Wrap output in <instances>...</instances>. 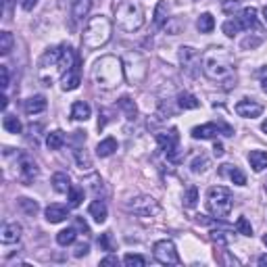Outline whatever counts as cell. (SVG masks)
Wrapping results in <instances>:
<instances>
[{
  "instance_id": "cell-1",
  "label": "cell",
  "mask_w": 267,
  "mask_h": 267,
  "mask_svg": "<svg viewBox=\"0 0 267 267\" xmlns=\"http://www.w3.org/2000/svg\"><path fill=\"white\" fill-rule=\"evenodd\" d=\"M75 63L77 61L71 46L48 48L38 61V77L44 86H52V81L59 75H65Z\"/></svg>"
},
{
  "instance_id": "cell-2",
  "label": "cell",
  "mask_w": 267,
  "mask_h": 267,
  "mask_svg": "<svg viewBox=\"0 0 267 267\" xmlns=\"http://www.w3.org/2000/svg\"><path fill=\"white\" fill-rule=\"evenodd\" d=\"M203 71L209 79L221 81L226 88H232V81L236 83V73H234V63L232 57L223 50H211L203 57Z\"/></svg>"
},
{
  "instance_id": "cell-3",
  "label": "cell",
  "mask_w": 267,
  "mask_h": 267,
  "mask_svg": "<svg viewBox=\"0 0 267 267\" xmlns=\"http://www.w3.org/2000/svg\"><path fill=\"white\" fill-rule=\"evenodd\" d=\"M92 81L101 90H115L123 81V67L117 57H103L92 67Z\"/></svg>"
},
{
  "instance_id": "cell-4",
  "label": "cell",
  "mask_w": 267,
  "mask_h": 267,
  "mask_svg": "<svg viewBox=\"0 0 267 267\" xmlns=\"http://www.w3.org/2000/svg\"><path fill=\"white\" fill-rule=\"evenodd\" d=\"M111 36H113V25H111L109 17L96 15V17H92V19L88 21L86 30H83L81 42H83V46H86V48L94 50V48L105 46L107 42L111 40Z\"/></svg>"
},
{
  "instance_id": "cell-5",
  "label": "cell",
  "mask_w": 267,
  "mask_h": 267,
  "mask_svg": "<svg viewBox=\"0 0 267 267\" xmlns=\"http://www.w3.org/2000/svg\"><path fill=\"white\" fill-rule=\"evenodd\" d=\"M115 17L117 25L125 32H136L144 25V11L134 0H121L119 5H115Z\"/></svg>"
},
{
  "instance_id": "cell-6",
  "label": "cell",
  "mask_w": 267,
  "mask_h": 267,
  "mask_svg": "<svg viewBox=\"0 0 267 267\" xmlns=\"http://www.w3.org/2000/svg\"><path fill=\"white\" fill-rule=\"evenodd\" d=\"M234 207V199H232V192L223 186H213L209 188L207 192V209L211 215L215 217H226L230 215V211Z\"/></svg>"
},
{
  "instance_id": "cell-7",
  "label": "cell",
  "mask_w": 267,
  "mask_h": 267,
  "mask_svg": "<svg viewBox=\"0 0 267 267\" xmlns=\"http://www.w3.org/2000/svg\"><path fill=\"white\" fill-rule=\"evenodd\" d=\"M152 255L161 265H180V255L171 240H159L152 246Z\"/></svg>"
},
{
  "instance_id": "cell-8",
  "label": "cell",
  "mask_w": 267,
  "mask_h": 267,
  "mask_svg": "<svg viewBox=\"0 0 267 267\" xmlns=\"http://www.w3.org/2000/svg\"><path fill=\"white\" fill-rule=\"evenodd\" d=\"M226 134L234 136V130L228 123H205V125H196L192 128V138L194 140H207V138H217V134Z\"/></svg>"
},
{
  "instance_id": "cell-9",
  "label": "cell",
  "mask_w": 267,
  "mask_h": 267,
  "mask_svg": "<svg viewBox=\"0 0 267 267\" xmlns=\"http://www.w3.org/2000/svg\"><path fill=\"white\" fill-rule=\"evenodd\" d=\"M157 142L161 146V150H165L167 159L169 161H177V146H180V134L177 130H169V132H163V134H157Z\"/></svg>"
},
{
  "instance_id": "cell-10",
  "label": "cell",
  "mask_w": 267,
  "mask_h": 267,
  "mask_svg": "<svg viewBox=\"0 0 267 267\" xmlns=\"http://www.w3.org/2000/svg\"><path fill=\"white\" fill-rule=\"evenodd\" d=\"M130 211H134L136 215H140V217H150V215H157L159 213V205H157V201L152 199V196H138V199H134L130 205Z\"/></svg>"
},
{
  "instance_id": "cell-11",
  "label": "cell",
  "mask_w": 267,
  "mask_h": 267,
  "mask_svg": "<svg viewBox=\"0 0 267 267\" xmlns=\"http://www.w3.org/2000/svg\"><path fill=\"white\" fill-rule=\"evenodd\" d=\"M19 175H21V182L25 186H30L32 182L38 177V165H36V161L30 157V154H21V159H19Z\"/></svg>"
},
{
  "instance_id": "cell-12",
  "label": "cell",
  "mask_w": 267,
  "mask_h": 267,
  "mask_svg": "<svg viewBox=\"0 0 267 267\" xmlns=\"http://www.w3.org/2000/svg\"><path fill=\"white\" fill-rule=\"evenodd\" d=\"M180 63L184 65V69H186L190 75H194L196 73V67L201 65V54L196 52L194 48H190V46H182L180 48Z\"/></svg>"
},
{
  "instance_id": "cell-13",
  "label": "cell",
  "mask_w": 267,
  "mask_h": 267,
  "mask_svg": "<svg viewBox=\"0 0 267 267\" xmlns=\"http://www.w3.org/2000/svg\"><path fill=\"white\" fill-rule=\"evenodd\" d=\"M21 232H23V228L19 226L17 221L5 223L3 230H0V242H3V244H15V242L21 240Z\"/></svg>"
},
{
  "instance_id": "cell-14",
  "label": "cell",
  "mask_w": 267,
  "mask_h": 267,
  "mask_svg": "<svg viewBox=\"0 0 267 267\" xmlns=\"http://www.w3.org/2000/svg\"><path fill=\"white\" fill-rule=\"evenodd\" d=\"M236 113L244 117V119H255L263 113V105L255 103V101H248V98H244V101H240L236 105Z\"/></svg>"
},
{
  "instance_id": "cell-15",
  "label": "cell",
  "mask_w": 267,
  "mask_h": 267,
  "mask_svg": "<svg viewBox=\"0 0 267 267\" xmlns=\"http://www.w3.org/2000/svg\"><path fill=\"white\" fill-rule=\"evenodd\" d=\"M234 19H236L238 27H240V32L242 30H250V27H255V23H257V11L252 7H246V9L240 11V15L234 17Z\"/></svg>"
},
{
  "instance_id": "cell-16",
  "label": "cell",
  "mask_w": 267,
  "mask_h": 267,
  "mask_svg": "<svg viewBox=\"0 0 267 267\" xmlns=\"http://www.w3.org/2000/svg\"><path fill=\"white\" fill-rule=\"evenodd\" d=\"M44 215H46V219L50 223H61V221H65L69 217V209L65 205H57V203H54V205H48L46 207Z\"/></svg>"
},
{
  "instance_id": "cell-17",
  "label": "cell",
  "mask_w": 267,
  "mask_h": 267,
  "mask_svg": "<svg viewBox=\"0 0 267 267\" xmlns=\"http://www.w3.org/2000/svg\"><path fill=\"white\" fill-rule=\"evenodd\" d=\"M61 86H63V90H65V92L79 88V69H77V63H75V65H73V67L69 69V71L63 75Z\"/></svg>"
},
{
  "instance_id": "cell-18",
  "label": "cell",
  "mask_w": 267,
  "mask_h": 267,
  "mask_svg": "<svg viewBox=\"0 0 267 267\" xmlns=\"http://www.w3.org/2000/svg\"><path fill=\"white\" fill-rule=\"evenodd\" d=\"M46 98L44 96H32V98H27L25 101V113L27 115H38V113H42V111H46Z\"/></svg>"
},
{
  "instance_id": "cell-19",
  "label": "cell",
  "mask_w": 267,
  "mask_h": 267,
  "mask_svg": "<svg viewBox=\"0 0 267 267\" xmlns=\"http://www.w3.org/2000/svg\"><path fill=\"white\" fill-rule=\"evenodd\" d=\"M92 7V0H71V15L75 21H83V17H88Z\"/></svg>"
},
{
  "instance_id": "cell-20",
  "label": "cell",
  "mask_w": 267,
  "mask_h": 267,
  "mask_svg": "<svg viewBox=\"0 0 267 267\" xmlns=\"http://www.w3.org/2000/svg\"><path fill=\"white\" fill-rule=\"evenodd\" d=\"M248 163L257 173H261L267 167V152L265 150H250L248 152Z\"/></svg>"
},
{
  "instance_id": "cell-21",
  "label": "cell",
  "mask_w": 267,
  "mask_h": 267,
  "mask_svg": "<svg viewBox=\"0 0 267 267\" xmlns=\"http://www.w3.org/2000/svg\"><path fill=\"white\" fill-rule=\"evenodd\" d=\"M88 213H90V217L96 221V223H105L107 221V205L103 203V201H94V203H90V207H88Z\"/></svg>"
},
{
  "instance_id": "cell-22",
  "label": "cell",
  "mask_w": 267,
  "mask_h": 267,
  "mask_svg": "<svg viewBox=\"0 0 267 267\" xmlns=\"http://www.w3.org/2000/svg\"><path fill=\"white\" fill-rule=\"evenodd\" d=\"M90 115H92V109H90L88 103H83V101L73 103V107H71V117L75 121H86Z\"/></svg>"
},
{
  "instance_id": "cell-23",
  "label": "cell",
  "mask_w": 267,
  "mask_h": 267,
  "mask_svg": "<svg viewBox=\"0 0 267 267\" xmlns=\"http://www.w3.org/2000/svg\"><path fill=\"white\" fill-rule=\"evenodd\" d=\"M52 188H54V192H61V194H65V192H69V188H71V180H69V175L67 173H54L52 175Z\"/></svg>"
},
{
  "instance_id": "cell-24",
  "label": "cell",
  "mask_w": 267,
  "mask_h": 267,
  "mask_svg": "<svg viewBox=\"0 0 267 267\" xmlns=\"http://www.w3.org/2000/svg\"><path fill=\"white\" fill-rule=\"evenodd\" d=\"M115 150H117V140L115 138H105L103 142L96 146V154H98V157H103V159L111 157Z\"/></svg>"
},
{
  "instance_id": "cell-25",
  "label": "cell",
  "mask_w": 267,
  "mask_h": 267,
  "mask_svg": "<svg viewBox=\"0 0 267 267\" xmlns=\"http://www.w3.org/2000/svg\"><path fill=\"white\" fill-rule=\"evenodd\" d=\"M226 169H223V173H228L230 180L234 182L236 186H246V175L242 173L240 167H234V165H223Z\"/></svg>"
},
{
  "instance_id": "cell-26",
  "label": "cell",
  "mask_w": 267,
  "mask_h": 267,
  "mask_svg": "<svg viewBox=\"0 0 267 267\" xmlns=\"http://www.w3.org/2000/svg\"><path fill=\"white\" fill-rule=\"evenodd\" d=\"M196 27H199L201 34H211V32H213V27H215L213 15H211V13H203V15L199 17V21H196Z\"/></svg>"
},
{
  "instance_id": "cell-27",
  "label": "cell",
  "mask_w": 267,
  "mask_h": 267,
  "mask_svg": "<svg viewBox=\"0 0 267 267\" xmlns=\"http://www.w3.org/2000/svg\"><path fill=\"white\" fill-rule=\"evenodd\" d=\"M177 105H180L182 109H199V107H201L199 98L192 96L190 92H180V94H177Z\"/></svg>"
},
{
  "instance_id": "cell-28",
  "label": "cell",
  "mask_w": 267,
  "mask_h": 267,
  "mask_svg": "<svg viewBox=\"0 0 267 267\" xmlns=\"http://www.w3.org/2000/svg\"><path fill=\"white\" fill-rule=\"evenodd\" d=\"M3 125H5V130H7L9 134H21V130H23V125H21V121L17 119V115H11V113L5 115Z\"/></svg>"
},
{
  "instance_id": "cell-29",
  "label": "cell",
  "mask_w": 267,
  "mask_h": 267,
  "mask_svg": "<svg viewBox=\"0 0 267 267\" xmlns=\"http://www.w3.org/2000/svg\"><path fill=\"white\" fill-rule=\"evenodd\" d=\"M117 105H119V109L125 111V117H128V119H134L138 115V109H136V105H134V101L130 96H121L117 101Z\"/></svg>"
},
{
  "instance_id": "cell-30",
  "label": "cell",
  "mask_w": 267,
  "mask_h": 267,
  "mask_svg": "<svg viewBox=\"0 0 267 267\" xmlns=\"http://www.w3.org/2000/svg\"><path fill=\"white\" fill-rule=\"evenodd\" d=\"M63 144H65V134H63L61 130L48 134V138H46V146H48L50 150H59Z\"/></svg>"
},
{
  "instance_id": "cell-31",
  "label": "cell",
  "mask_w": 267,
  "mask_h": 267,
  "mask_svg": "<svg viewBox=\"0 0 267 267\" xmlns=\"http://www.w3.org/2000/svg\"><path fill=\"white\" fill-rule=\"evenodd\" d=\"M167 13H169V7H167V3H159L157 9H154V25L161 27V25H167Z\"/></svg>"
},
{
  "instance_id": "cell-32",
  "label": "cell",
  "mask_w": 267,
  "mask_h": 267,
  "mask_svg": "<svg viewBox=\"0 0 267 267\" xmlns=\"http://www.w3.org/2000/svg\"><path fill=\"white\" fill-rule=\"evenodd\" d=\"M75 238H77L75 228H67V230H61V232L57 234V242H59L61 246H67V244H73Z\"/></svg>"
},
{
  "instance_id": "cell-33",
  "label": "cell",
  "mask_w": 267,
  "mask_h": 267,
  "mask_svg": "<svg viewBox=\"0 0 267 267\" xmlns=\"http://www.w3.org/2000/svg\"><path fill=\"white\" fill-rule=\"evenodd\" d=\"M13 44H15V38H13L11 32L0 34V54H3V57H7V54L13 50Z\"/></svg>"
},
{
  "instance_id": "cell-34",
  "label": "cell",
  "mask_w": 267,
  "mask_h": 267,
  "mask_svg": "<svg viewBox=\"0 0 267 267\" xmlns=\"http://www.w3.org/2000/svg\"><path fill=\"white\" fill-rule=\"evenodd\" d=\"M83 201V188L71 186L69 188V207H79Z\"/></svg>"
},
{
  "instance_id": "cell-35",
  "label": "cell",
  "mask_w": 267,
  "mask_h": 267,
  "mask_svg": "<svg viewBox=\"0 0 267 267\" xmlns=\"http://www.w3.org/2000/svg\"><path fill=\"white\" fill-rule=\"evenodd\" d=\"M17 205H19V209L23 211V213H27V215H36V213H38V209H40L38 203L32 201V199H19Z\"/></svg>"
},
{
  "instance_id": "cell-36",
  "label": "cell",
  "mask_w": 267,
  "mask_h": 267,
  "mask_svg": "<svg viewBox=\"0 0 267 267\" xmlns=\"http://www.w3.org/2000/svg\"><path fill=\"white\" fill-rule=\"evenodd\" d=\"M236 232L242 234V236H252V226L246 217H238L236 219Z\"/></svg>"
},
{
  "instance_id": "cell-37",
  "label": "cell",
  "mask_w": 267,
  "mask_h": 267,
  "mask_svg": "<svg viewBox=\"0 0 267 267\" xmlns=\"http://www.w3.org/2000/svg\"><path fill=\"white\" fill-rule=\"evenodd\" d=\"M207 167H209V159L203 157V154H201V157H196V159L190 163V169H192L194 173H203V171L207 169Z\"/></svg>"
},
{
  "instance_id": "cell-38",
  "label": "cell",
  "mask_w": 267,
  "mask_h": 267,
  "mask_svg": "<svg viewBox=\"0 0 267 267\" xmlns=\"http://www.w3.org/2000/svg\"><path fill=\"white\" fill-rule=\"evenodd\" d=\"M98 244H101L107 252H113L115 250V242H113V238H111V232L101 234V238H98Z\"/></svg>"
},
{
  "instance_id": "cell-39",
  "label": "cell",
  "mask_w": 267,
  "mask_h": 267,
  "mask_svg": "<svg viewBox=\"0 0 267 267\" xmlns=\"http://www.w3.org/2000/svg\"><path fill=\"white\" fill-rule=\"evenodd\" d=\"M123 263L128 267H144L146 265V259L140 257V255H125L123 257Z\"/></svg>"
},
{
  "instance_id": "cell-40",
  "label": "cell",
  "mask_w": 267,
  "mask_h": 267,
  "mask_svg": "<svg viewBox=\"0 0 267 267\" xmlns=\"http://www.w3.org/2000/svg\"><path fill=\"white\" fill-rule=\"evenodd\" d=\"M184 201H186V207H196V203H199V190H196V186H190L186 196H184Z\"/></svg>"
},
{
  "instance_id": "cell-41",
  "label": "cell",
  "mask_w": 267,
  "mask_h": 267,
  "mask_svg": "<svg viewBox=\"0 0 267 267\" xmlns=\"http://www.w3.org/2000/svg\"><path fill=\"white\" fill-rule=\"evenodd\" d=\"M221 30H223V34H226L228 38H234L238 32H240V27H238L236 19H230V21H226V23H223V27H221Z\"/></svg>"
},
{
  "instance_id": "cell-42",
  "label": "cell",
  "mask_w": 267,
  "mask_h": 267,
  "mask_svg": "<svg viewBox=\"0 0 267 267\" xmlns=\"http://www.w3.org/2000/svg\"><path fill=\"white\" fill-rule=\"evenodd\" d=\"M0 83H3V90L9 88V69L5 65L0 67Z\"/></svg>"
},
{
  "instance_id": "cell-43",
  "label": "cell",
  "mask_w": 267,
  "mask_h": 267,
  "mask_svg": "<svg viewBox=\"0 0 267 267\" xmlns=\"http://www.w3.org/2000/svg\"><path fill=\"white\" fill-rule=\"evenodd\" d=\"M261 42H263L261 38H252V40H250V38H246V40L242 42V44H240V46H242V48L246 50V48H255V46H259V44H261Z\"/></svg>"
},
{
  "instance_id": "cell-44",
  "label": "cell",
  "mask_w": 267,
  "mask_h": 267,
  "mask_svg": "<svg viewBox=\"0 0 267 267\" xmlns=\"http://www.w3.org/2000/svg\"><path fill=\"white\" fill-rule=\"evenodd\" d=\"M88 250H90V246L83 242V244H79V246L73 250V255H75V257H83V255H88Z\"/></svg>"
},
{
  "instance_id": "cell-45",
  "label": "cell",
  "mask_w": 267,
  "mask_h": 267,
  "mask_svg": "<svg viewBox=\"0 0 267 267\" xmlns=\"http://www.w3.org/2000/svg\"><path fill=\"white\" fill-rule=\"evenodd\" d=\"M238 5H240V0H228V3H223V11L232 13V9H238Z\"/></svg>"
},
{
  "instance_id": "cell-46",
  "label": "cell",
  "mask_w": 267,
  "mask_h": 267,
  "mask_svg": "<svg viewBox=\"0 0 267 267\" xmlns=\"http://www.w3.org/2000/svg\"><path fill=\"white\" fill-rule=\"evenodd\" d=\"M75 226H77L79 230H83L86 234H90V228H88V223L83 221V217H75Z\"/></svg>"
},
{
  "instance_id": "cell-47",
  "label": "cell",
  "mask_w": 267,
  "mask_h": 267,
  "mask_svg": "<svg viewBox=\"0 0 267 267\" xmlns=\"http://www.w3.org/2000/svg\"><path fill=\"white\" fill-rule=\"evenodd\" d=\"M36 5H38V0H21V7H23L25 11H32Z\"/></svg>"
},
{
  "instance_id": "cell-48",
  "label": "cell",
  "mask_w": 267,
  "mask_h": 267,
  "mask_svg": "<svg viewBox=\"0 0 267 267\" xmlns=\"http://www.w3.org/2000/svg\"><path fill=\"white\" fill-rule=\"evenodd\" d=\"M223 152H226V150H223V144H221V142H215L213 154H215V157H223Z\"/></svg>"
},
{
  "instance_id": "cell-49",
  "label": "cell",
  "mask_w": 267,
  "mask_h": 267,
  "mask_svg": "<svg viewBox=\"0 0 267 267\" xmlns=\"http://www.w3.org/2000/svg\"><path fill=\"white\" fill-rule=\"evenodd\" d=\"M101 265H119V259L117 257H105L101 261Z\"/></svg>"
},
{
  "instance_id": "cell-50",
  "label": "cell",
  "mask_w": 267,
  "mask_h": 267,
  "mask_svg": "<svg viewBox=\"0 0 267 267\" xmlns=\"http://www.w3.org/2000/svg\"><path fill=\"white\" fill-rule=\"evenodd\" d=\"M261 90L267 94V71L263 73V77H261Z\"/></svg>"
},
{
  "instance_id": "cell-51",
  "label": "cell",
  "mask_w": 267,
  "mask_h": 267,
  "mask_svg": "<svg viewBox=\"0 0 267 267\" xmlns=\"http://www.w3.org/2000/svg\"><path fill=\"white\" fill-rule=\"evenodd\" d=\"M3 3H5V11H9L13 7V0H3Z\"/></svg>"
},
{
  "instance_id": "cell-52",
  "label": "cell",
  "mask_w": 267,
  "mask_h": 267,
  "mask_svg": "<svg viewBox=\"0 0 267 267\" xmlns=\"http://www.w3.org/2000/svg\"><path fill=\"white\" fill-rule=\"evenodd\" d=\"M261 130H263V132H265V134H267V119H265V121H263V123H261Z\"/></svg>"
},
{
  "instance_id": "cell-53",
  "label": "cell",
  "mask_w": 267,
  "mask_h": 267,
  "mask_svg": "<svg viewBox=\"0 0 267 267\" xmlns=\"http://www.w3.org/2000/svg\"><path fill=\"white\" fill-rule=\"evenodd\" d=\"M259 265H267V257H261L259 259Z\"/></svg>"
},
{
  "instance_id": "cell-54",
  "label": "cell",
  "mask_w": 267,
  "mask_h": 267,
  "mask_svg": "<svg viewBox=\"0 0 267 267\" xmlns=\"http://www.w3.org/2000/svg\"><path fill=\"white\" fill-rule=\"evenodd\" d=\"M263 17H265V21H267V7L263 9Z\"/></svg>"
},
{
  "instance_id": "cell-55",
  "label": "cell",
  "mask_w": 267,
  "mask_h": 267,
  "mask_svg": "<svg viewBox=\"0 0 267 267\" xmlns=\"http://www.w3.org/2000/svg\"><path fill=\"white\" fill-rule=\"evenodd\" d=\"M263 244H265V246H267V234H265V236H263Z\"/></svg>"
},
{
  "instance_id": "cell-56",
  "label": "cell",
  "mask_w": 267,
  "mask_h": 267,
  "mask_svg": "<svg viewBox=\"0 0 267 267\" xmlns=\"http://www.w3.org/2000/svg\"><path fill=\"white\" fill-rule=\"evenodd\" d=\"M265 192H267V180H265Z\"/></svg>"
}]
</instances>
